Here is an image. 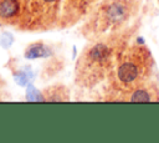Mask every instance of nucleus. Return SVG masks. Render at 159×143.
I'll list each match as a JSON object with an SVG mask.
<instances>
[{
  "label": "nucleus",
  "mask_w": 159,
  "mask_h": 143,
  "mask_svg": "<svg viewBox=\"0 0 159 143\" xmlns=\"http://www.w3.org/2000/svg\"><path fill=\"white\" fill-rule=\"evenodd\" d=\"M113 37L98 40L81 52L75 66V82L83 88H92L109 76L123 50Z\"/></svg>",
  "instance_id": "1"
},
{
  "label": "nucleus",
  "mask_w": 159,
  "mask_h": 143,
  "mask_svg": "<svg viewBox=\"0 0 159 143\" xmlns=\"http://www.w3.org/2000/svg\"><path fill=\"white\" fill-rule=\"evenodd\" d=\"M153 68L154 60L147 46H127L119 52L114 68L108 76L111 86L119 93L128 92L149 80Z\"/></svg>",
  "instance_id": "2"
},
{
  "label": "nucleus",
  "mask_w": 159,
  "mask_h": 143,
  "mask_svg": "<svg viewBox=\"0 0 159 143\" xmlns=\"http://www.w3.org/2000/svg\"><path fill=\"white\" fill-rule=\"evenodd\" d=\"M140 5L142 0H102L83 25V36L96 39L120 30L138 15Z\"/></svg>",
  "instance_id": "3"
},
{
  "label": "nucleus",
  "mask_w": 159,
  "mask_h": 143,
  "mask_svg": "<svg viewBox=\"0 0 159 143\" xmlns=\"http://www.w3.org/2000/svg\"><path fill=\"white\" fill-rule=\"evenodd\" d=\"M61 0H29V30H46L57 20Z\"/></svg>",
  "instance_id": "4"
},
{
  "label": "nucleus",
  "mask_w": 159,
  "mask_h": 143,
  "mask_svg": "<svg viewBox=\"0 0 159 143\" xmlns=\"http://www.w3.org/2000/svg\"><path fill=\"white\" fill-rule=\"evenodd\" d=\"M29 0H0V25L29 30Z\"/></svg>",
  "instance_id": "5"
},
{
  "label": "nucleus",
  "mask_w": 159,
  "mask_h": 143,
  "mask_svg": "<svg viewBox=\"0 0 159 143\" xmlns=\"http://www.w3.org/2000/svg\"><path fill=\"white\" fill-rule=\"evenodd\" d=\"M119 95L116 99L124 102H159V86L149 78L133 90Z\"/></svg>",
  "instance_id": "6"
},
{
  "label": "nucleus",
  "mask_w": 159,
  "mask_h": 143,
  "mask_svg": "<svg viewBox=\"0 0 159 143\" xmlns=\"http://www.w3.org/2000/svg\"><path fill=\"white\" fill-rule=\"evenodd\" d=\"M94 2L96 0H65L61 24L63 26L76 24Z\"/></svg>",
  "instance_id": "7"
},
{
  "label": "nucleus",
  "mask_w": 159,
  "mask_h": 143,
  "mask_svg": "<svg viewBox=\"0 0 159 143\" xmlns=\"http://www.w3.org/2000/svg\"><path fill=\"white\" fill-rule=\"evenodd\" d=\"M41 101L46 102H67L70 101V91L63 85H53L45 88L41 93Z\"/></svg>",
  "instance_id": "8"
},
{
  "label": "nucleus",
  "mask_w": 159,
  "mask_h": 143,
  "mask_svg": "<svg viewBox=\"0 0 159 143\" xmlns=\"http://www.w3.org/2000/svg\"><path fill=\"white\" fill-rule=\"evenodd\" d=\"M51 53V50L48 46H46L42 42H34L27 46L25 50V57L26 58H37V57H45Z\"/></svg>",
  "instance_id": "9"
},
{
  "label": "nucleus",
  "mask_w": 159,
  "mask_h": 143,
  "mask_svg": "<svg viewBox=\"0 0 159 143\" xmlns=\"http://www.w3.org/2000/svg\"><path fill=\"white\" fill-rule=\"evenodd\" d=\"M0 83H1V78H0Z\"/></svg>",
  "instance_id": "10"
}]
</instances>
